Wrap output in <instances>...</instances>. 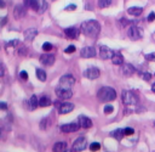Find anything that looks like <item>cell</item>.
<instances>
[{"instance_id":"1","label":"cell","mask_w":155,"mask_h":152,"mask_svg":"<svg viewBox=\"0 0 155 152\" xmlns=\"http://www.w3.org/2000/svg\"><path fill=\"white\" fill-rule=\"evenodd\" d=\"M80 30L86 35V36H90V38H96L99 32H101V24L94 21V19H90V21H85L81 23V28Z\"/></svg>"},{"instance_id":"2","label":"cell","mask_w":155,"mask_h":152,"mask_svg":"<svg viewBox=\"0 0 155 152\" xmlns=\"http://www.w3.org/2000/svg\"><path fill=\"white\" fill-rule=\"evenodd\" d=\"M97 97L102 102H109L114 101L116 98V91L111 86H102L97 91Z\"/></svg>"},{"instance_id":"3","label":"cell","mask_w":155,"mask_h":152,"mask_svg":"<svg viewBox=\"0 0 155 152\" xmlns=\"http://www.w3.org/2000/svg\"><path fill=\"white\" fill-rule=\"evenodd\" d=\"M121 97H122V102L126 106H134L138 103V96L136 95V92L131 90H124L121 94Z\"/></svg>"},{"instance_id":"4","label":"cell","mask_w":155,"mask_h":152,"mask_svg":"<svg viewBox=\"0 0 155 152\" xmlns=\"http://www.w3.org/2000/svg\"><path fill=\"white\" fill-rule=\"evenodd\" d=\"M127 36L131 39V40H139L143 38V29L139 28L138 26L136 24H132L128 27L127 29Z\"/></svg>"},{"instance_id":"5","label":"cell","mask_w":155,"mask_h":152,"mask_svg":"<svg viewBox=\"0 0 155 152\" xmlns=\"http://www.w3.org/2000/svg\"><path fill=\"white\" fill-rule=\"evenodd\" d=\"M75 83V79L71 74H65V75H62L61 79H59V84H58V88H63V89H71V86L74 85Z\"/></svg>"},{"instance_id":"6","label":"cell","mask_w":155,"mask_h":152,"mask_svg":"<svg viewBox=\"0 0 155 152\" xmlns=\"http://www.w3.org/2000/svg\"><path fill=\"white\" fill-rule=\"evenodd\" d=\"M56 108L58 111V113L61 114H67L69 112H71L74 109V105L71 102H61V101H56L54 102Z\"/></svg>"},{"instance_id":"7","label":"cell","mask_w":155,"mask_h":152,"mask_svg":"<svg viewBox=\"0 0 155 152\" xmlns=\"http://www.w3.org/2000/svg\"><path fill=\"white\" fill-rule=\"evenodd\" d=\"M86 147H87V139L85 136H79L74 141V143L71 146V151L73 152H80V151H84Z\"/></svg>"},{"instance_id":"8","label":"cell","mask_w":155,"mask_h":152,"mask_svg":"<svg viewBox=\"0 0 155 152\" xmlns=\"http://www.w3.org/2000/svg\"><path fill=\"white\" fill-rule=\"evenodd\" d=\"M99 69L97 67H88L87 69L84 71V77L87 78V79H97L99 77Z\"/></svg>"},{"instance_id":"9","label":"cell","mask_w":155,"mask_h":152,"mask_svg":"<svg viewBox=\"0 0 155 152\" xmlns=\"http://www.w3.org/2000/svg\"><path fill=\"white\" fill-rule=\"evenodd\" d=\"M56 95L58 96V98L61 100H68L73 96L71 89H63V88H57L56 89Z\"/></svg>"},{"instance_id":"10","label":"cell","mask_w":155,"mask_h":152,"mask_svg":"<svg viewBox=\"0 0 155 152\" xmlns=\"http://www.w3.org/2000/svg\"><path fill=\"white\" fill-rule=\"evenodd\" d=\"M79 128H80V124L76 123V122H73V123L61 125V131H63V133H75V131L79 130Z\"/></svg>"},{"instance_id":"11","label":"cell","mask_w":155,"mask_h":152,"mask_svg":"<svg viewBox=\"0 0 155 152\" xmlns=\"http://www.w3.org/2000/svg\"><path fill=\"white\" fill-rule=\"evenodd\" d=\"M27 13V6L25 5H16L15 9H13V16L16 19H19V18H23Z\"/></svg>"},{"instance_id":"12","label":"cell","mask_w":155,"mask_h":152,"mask_svg":"<svg viewBox=\"0 0 155 152\" xmlns=\"http://www.w3.org/2000/svg\"><path fill=\"white\" fill-rule=\"evenodd\" d=\"M96 49L92 47V46H85L80 50V56L84 57V58H91V57H94L96 56Z\"/></svg>"},{"instance_id":"13","label":"cell","mask_w":155,"mask_h":152,"mask_svg":"<svg viewBox=\"0 0 155 152\" xmlns=\"http://www.w3.org/2000/svg\"><path fill=\"white\" fill-rule=\"evenodd\" d=\"M113 55H114V51L110 47H108L105 45H102L99 47V56L102 60H109L113 57Z\"/></svg>"},{"instance_id":"14","label":"cell","mask_w":155,"mask_h":152,"mask_svg":"<svg viewBox=\"0 0 155 152\" xmlns=\"http://www.w3.org/2000/svg\"><path fill=\"white\" fill-rule=\"evenodd\" d=\"M54 56L52 55V54H42L41 56H40V62L42 63V64H45V66H52L53 63H54Z\"/></svg>"},{"instance_id":"15","label":"cell","mask_w":155,"mask_h":152,"mask_svg":"<svg viewBox=\"0 0 155 152\" xmlns=\"http://www.w3.org/2000/svg\"><path fill=\"white\" fill-rule=\"evenodd\" d=\"M78 123L80 124V128H84V129H88L92 126V120L86 116H79Z\"/></svg>"},{"instance_id":"16","label":"cell","mask_w":155,"mask_h":152,"mask_svg":"<svg viewBox=\"0 0 155 152\" xmlns=\"http://www.w3.org/2000/svg\"><path fill=\"white\" fill-rule=\"evenodd\" d=\"M64 34L69 39H76L79 36V34H80V30L78 28H75V27H70V28H65L64 29Z\"/></svg>"},{"instance_id":"17","label":"cell","mask_w":155,"mask_h":152,"mask_svg":"<svg viewBox=\"0 0 155 152\" xmlns=\"http://www.w3.org/2000/svg\"><path fill=\"white\" fill-rule=\"evenodd\" d=\"M134 72H136V68H134L131 63H124V64L121 66V73H122L125 77H130V75H132Z\"/></svg>"},{"instance_id":"18","label":"cell","mask_w":155,"mask_h":152,"mask_svg":"<svg viewBox=\"0 0 155 152\" xmlns=\"http://www.w3.org/2000/svg\"><path fill=\"white\" fill-rule=\"evenodd\" d=\"M23 1H24V5L27 6V9H31L34 11L39 12L41 1H39V0H23Z\"/></svg>"},{"instance_id":"19","label":"cell","mask_w":155,"mask_h":152,"mask_svg":"<svg viewBox=\"0 0 155 152\" xmlns=\"http://www.w3.org/2000/svg\"><path fill=\"white\" fill-rule=\"evenodd\" d=\"M36 35H38V29L36 28H28L24 32V39L27 41H31Z\"/></svg>"},{"instance_id":"20","label":"cell","mask_w":155,"mask_h":152,"mask_svg":"<svg viewBox=\"0 0 155 152\" xmlns=\"http://www.w3.org/2000/svg\"><path fill=\"white\" fill-rule=\"evenodd\" d=\"M52 151L53 152H65L67 151V142H64V141L56 142L52 147Z\"/></svg>"},{"instance_id":"21","label":"cell","mask_w":155,"mask_h":152,"mask_svg":"<svg viewBox=\"0 0 155 152\" xmlns=\"http://www.w3.org/2000/svg\"><path fill=\"white\" fill-rule=\"evenodd\" d=\"M111 62L116 66H122L124 64V56L120 52H114V55L111 57Z\"/></svg>"},{"instance_id":"22","label":"cell","mask_w":155,"mask_h":152,"mask_svg":"<svg viewBox=\"0 0 155 152\" xmlns=\"http://www.w3.org/2000/svg\"><path fill=\"white\" fill-rule=\"evenodd\" d=\"M38 106H40V105H39V100H38V97H36L35 95H33V96L29 98L28 107H29V109H30V111H34V109H36V107H38Z\"/></svg>"},{"instance_id":"23","label":"cell","mask_w":155,"mask_h":152,"mask_svg":"<svg viewBox=\"0 0 155 152\" xmlns=\"http://www.w3.org/2000/svg\"><path fill=\"white\" fill-rule=\"evenodd\" d=\"M127 12H128V15H131V16H139V15L143 12V9L139 7V6H132V7H130V9L127 10Z\"/></svg>"},{"instance_id":"24","label":"cell","mask_w":155,"mask_h":152,"mask_svg":"<svg viewBox=\"0 0 155 152\" xmlns=\"http://www.w3.org/2000/svg\"><path fill=\"white\" fill-rule=\"evenodd\" d=\"M52 103V101H51V98L48 97V96H41L40 98H39V105H40V107H47V106H50Z\"/></svg>"},{"instance_id":"25","label":"cell","mask_w":155,"mask_h":152,"mask_svg":"<svg viewBox=\"0 0 155 152\" xmlns=\"http://www.w3.org/2000/svg\"><path fill=\"white\" fill-rule=\"evenodd\" d=\"M110 135H111L114 139H116V140H121V139L125 136V133H124V129H116V130H113V131L110 133Z\"/></svg>"},{"instance_id":"26","label":"cell","mask_w":155,"mask_h":152,"mask_svg":"<svg viewBox=\"0 0 155 152\" xmlns=\"http://www.w3.org/2000/svg\"><path fill=\"white\" fill-rule=\"evenodd\" d=\"M35 73H36V77H38V79H39L40 81H45V80H46V72H45L44 69L38 68Z\"/></svg>"},{"instance_id":"27","label":"cell","mask_w":155,"mask_h":152,"mask_svg":"<svg viewBox=\"0 0 155 152\" xmlns=\"http://www.w3.org/2000/svg\"><path fill=\"white\" fill-rule=\"evenodd\" d=\"M50 125H51L50 118H42V119H41V122H40V129L46 130V129H48Z\"/></svg>"},{"instance_id":"28","label":"cell","mask_w":155,"mask_h":152,"mask_svg":"<svg viewBox=\"0 0 155 152\" xmlns=\"http://www.w3.org/2000/svg\"><path fill=\"white\" fill-rule=\"evenodd\" d=\"M19 45V40L17 39H13V40H10L7 44H6V49H11V47H15V46H18Z\"/></svg>"},{"instance_id":"29","label":"cell","mask_w":155,"mask_h":152,"mask_svg":"<svg viewBox=\"0 0 155 152\" xmlns=\"http://www.w3.org/2000/svg\"><path fill=\"white\" fill-rule=\"evenodd\" d=\"M111 4V0H98V6L101 9H105Z\"/></svg>"},{"instance_id":"30","label":"cell","mask_w":155,"mask_h":152,"mask_svg":"<svg viewBox=\"0 0 155 152\" xmlns=\"http://www.w3.org/2000/svg\"><path fill=\"white\" fill-rule=\"evenodd\" d=\"M99 148H101V143H99V142H92V143L90 145V150L93 151V152H94V151H98Z\"/></svg>"},{"instance_id":"31","label":"cell","mask_w":155,"mask_h":152,"mask_svg":"<svg viewBox=\"0 0 155 152\" xmlns=\"http://www.w3.org/2000/svg\"><path fill=\"white\" fill-rule=\"evenodd\" d=\"M140 77H142V79L145 80V81H149V80L151 79V74L148 73V72H143V73H140Z\"/></svg>"},{"instance_id":"32","label":"cell","mask_w":155,"mask_h":152,"mask_svg":"<svg viewBox=\"0 0 155 152\" xmlns=\"http://www.w3.org/2000/svg\"><path fill=\"white\" fill-rule=\"evenodd\" d=\"M47 9V2L45 0H41V5H40V10H39V13H44Z\"/></svg>"},{"instance_id":"33","label":"cell","mask_w":155,"mask_h":152,"mask_svg":"<svg viewBox=\"0 0 155 152\" xmlns=\"http://www.w3.org/2000/svg\"><path fill=\"white\" fill-rule=\"evenodd\" d=\"M42 50L46 51V52H48L50 50H52V44H51V43H44V45H42Z\"/></svg>"},{"instance_id":"34","label":"cell","mask_w":155,"mask_h":152,"mask_svg":"<svg viewBox=\"0 0 155 152\" xmlns=\"http://www.w3.org/2000/svg\"><path fill=\"white\" fill-rule=\"evenodd\" d=\"M113 111H114V107H113L111 105H105V106H104V113L109 114V113H111Z\"/></svg>"},{"instance_id":"35","label":"cell","mask_w":155,"mask_h":152,"mask_svg":"<svg viewBox=\"0 0 155 152\" xmlns=\"http://www.w3.org/2000/svg\"><path fill=\"white\" fill-rule=\"evenodd\" d=\"M145 60L155 62V52H150V54H147V55H145Z\"/></svg>"},{"instance_id":"36","label":"cell","mask_w":155,"mask_h":152,"mask_svg":"<svg viewBox=\"0 0 155 152\" xmlns=\"http://www.w3.org/2000/svg\"><path fill=\"white\" fill-rule=\"evenodd\" d=\"M124 133H125V135H132L134 133V129L133 128H125Z\"/></svg>"},{"instance_id":"37","label":"cell","mask_w":155,"mask_h":152,"mask_svg":"<svg viewBox=\"0 0 155 152\" xmlns=\"http://www.w3.org/2000/svg\"><path fill=\"white\" fill-rule=\"evenodd\" d=\"M75 50H76V49H75V46H74V45H69L64 51H65L67 54H71V52H74Z\"/></svg>"},{"instance_id":"38","label":"cell","mask_w":155,"mask_h":152,"mask_svg":"<svg viewBox=\"0 0 155 152\" xmlns=\"http://www.w3.org/2000/svg\"><path fill=\"white\" fill-rule=\"evenodd\" d=\"M19 77H21L23 80H27V79H28V74H27L25 71H22V72L19 73Z\"/></svg>"},{"instance_id":"39","label":"cell","mask_w":155,"mask_h":152,"mask_svg":"<svg viewBox=\"0 0 155 152\" xmlns=\"http://www.w3.org/2000/svg\"><path fill=\"white\" fill-rule=\"evenodd\" d=\"M155 21V12H150L148 16V22H153Z\"/></svg>"},{"instance_id":"40","label":"cell","mask_w":155,"mask_h":152,"mask_svg":"<svg viewBox=\"0 0 155 152\" xmlns=\"http://www.w3.org/2000/svg\"><path fill=\"white\" fill-rule=\"evenodd\" d=\"M75 9H76V6L74 4H71V5H68L65 7V11H71V10H75Z\"/></svg>"},{"instance_id":"41","label":"cell","mask_w":155,"mask_h":152,"mask_svg":"<svg viewBox=\"0 0 155 152\" xmlns=\"http://www.w3.org/2000/svg\"><path fill=\"white\" fill-rule=\"evenodd\" d=\"M18 54H19V55H25V49H24V47L19 49V50H18Z\"/></svg>"},{"instance_id":"42","label":"cell","mask_w":155,"mask_h":152,"mask_svg":"<svg viewBox=\"0 0 155 152\" xmlns=\"http://www.w3.org/2000/svg\"><path fill=\"white\" fill-rule=\"evenodd\" d=\"M4 73H5V67H4V64L1 63V71H0V75L2 77V75H4Z\"/></svg>"},{"instance_id":"43","label":"cell","mask_w":155,"mask_h":152,"mask_svg":"<svg viewBox=\"0 0 155 152\" xmlns=\"http://www.w3.org/2000/svg\"><path fill=\"white\" fill-rule=\"evenodd\" d=\"M0 107H1V109H6V108H7V105H6L5 102H1V103H0Z\"/></svg>"},{"instance_id":"44","label":"cell","mask_w":155,"mask_h":152,"mask_svg":"<svg viewBox=\"0 0 155 152\" xmlns=\"http://www.w3.org/2000/svg\"><path fill=\"white\" fill-rule=\"evenodd\" d=\"M5 23H6V17H4V18L1 19V26H5Z\"/></svg>"},{"instance_id":"45","label":"cell","mask_w":155,"mask_h":152,"mask_svg":"<svg viewBox=\"0 0 155 152\" xmlns=\"http://www.w3.org/2000/svg\"><path fill=\"white\" fill-rule=\"evenodd\" d=\"M151 91L155 94V83H153V84H151Z\"/></svg>"},{"instance_id":"46","label":"cell","mask_w":155,"mask_h":152,"mask_svg":"<svg viewBox=\"0 0 155 152\" xmlns=\"http://www.w3.org/2000/svg\"><path fill=\"white\" fill-rule=\"evenodd\" d=\"M0 5H1V7H5V2L2 0H0Z\"/></svg>"},{"instance_id":"47","label":"cell","mask_w":155,"mask_h":152,"mask_svg":"<svg viewBox=\"0 0 155 152\" xmlns=\"http://www.w3.org/2000/svg\"><path fill=\"white\" fill-rule=\"evenodd\" d=\"M153 124H154V126H155V120H154V123H153Z\"/></svg>"},{"instance_id":"48","label":"cell","mask_w":155,"mask_h":152,"mask_svg":"<svg viewBox=\"0 0 155 152\" xmlns=\"http://www.w3.org/2000/svg\"><path fill=\"white\" fill-rule=\"evenodd\" d=\"M65 152H73V151H65Z\"/></svg>"}]
</instances>
